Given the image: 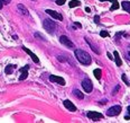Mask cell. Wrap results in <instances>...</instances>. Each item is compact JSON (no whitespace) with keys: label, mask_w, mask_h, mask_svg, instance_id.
<instances>
[{"label":"cell","mask_w":130,"mask_h":123,"mask_svg":"<svg viewBox=\"0 0 130 123\" xmlns=\"http://www.w3.org/2000/svg\"><path fill=\"white\" fill-rule=\"evenodd\" d=\"M93 73H94V76H95V78L98 79V80H100L101 79V76H102V71H101V69H94V71H93Z\"/></svg>","instance_id":"18"},{"label":"cell","mask_w":130,"mask_h":123,"mask_svg":"<svg viewBox=\"0 0 130 123\" xmlns=\"http://www.w3.org/2000/svg\"><path fill=\"white\" fill-rule=\"evenodd\" d=\"M105 102H107V100L104 99V100H102V102H100V104H105Z\"/></svg>","instance_id":"36"},{"label":"cell","mask_w":130,"mask_h":123,"mask_svg":"<svg viewBox=\"0 0 130 123\" xmlns=\"http://www.w3.org/2000/svg\"><path fill=\"white\" fill-rule=\"evenodd\" d=\"M94 23H95V24L100 23V16H98V15L94 16Z\"/></svg>","instance_id":"26"},{"label":"cell","mask_w":130,"mask_h":123,"mask_svg":"<svg viewBox=\"0 0 130 123\" xmlns=\"http://www.w3.org/2000/svg\"><path fill=\"white\" fill-rule=\"evenodd\" d=\"M121 6H122L123 10L130 13V1H122V2H121Z\"/></svg>","instance_id":"17"},{"label":"cell","mask_w":130,"mask_h":123,"mask_svg":"<svg viewBox=\"0 0 130 123\" xmlns=\"http://www.w3.org/2000/svg\"><path fill=\"white\" fill-rule=\"evenodd\" d=\"M128 58H129V59H130V51H129V52H128Z\"/></svg>","instance_id":"37"},{"label":"cell","mask_w":130,"mask_h":123,"mask_svg":"<svg viewBox=\"0 0 130 123\" xmlns=\"http://www.w3.org/2000/svg\"><path fill=\"white\" fill-rule=\"evenodd\" d=\"M59 42L62 43L63 45H65L66 48H70V49H74V43L72 42L71 40L69 39L67 36H65V35H62L61 37H59Z\"/></svg>","instance_id":"5"},{"label":"cell","mask_w":130,"mask_h":123,"mask_svg":"<svg viewBox=\"0 0 130 123\" xmlns=\"http://www.w3.org/2000/svg\"><path fill=\"white\" fill-rule=\"evenodd\" d=\"M75 26H76V27H78V28H81V27H82V25H81V24L80 23H77V21H75Z\"/></svg>","instance_id":"30"},{"label":"cell","mask_w":130,"mask_h":123,"mask_svg":"<svg viewBox=\"0 0 130 123\" xmlns=\"http://www.w3.org/2000/svg\"><path fill=\"white\" fill-rule=\"evenodd\" d=\"M113 55H115V60H116V64L118 65V67H121L122 65V60H121L120 55H119L118 51H115L113 52Z\"/></svg>","instance_id":"13"},{"label":"cell","mask_w":130,"mask_h":123,"mask_svg":"<svg viewBox=\"0 0 130 123\" xmlns=\"http://www.w3.org/2000/svg\"><path fill=\"white\" fill-rule=\"evenodd\" d=\"M75 53V57L76 59L78 60L80 63H82L83 65H90L92 63V59H91V55L88 53V52L81 50V49H76L74 51Z\"/></svg>","instance_id":"1"},{"label":"cell","mask_w":130,"mask_h":123,"mask_svg":"<svg viewBox=\"0 0 130 123\" xmlns=\"http://www.w3.org/2000/svg\"><path fill=\"white\" fill-rule=\"evenodd\" d=\"M85 41H86V43H88V44H89V45H90V48H91V49H92V50H93L94 52H95V53H96V54H100V51H99V50H98V46H96L95 44H93V43H92V42H91V41H90V40H89V39H88V37H85Z\"/></svg>","instance_id":"14"},{"label":"cell","mask_w":130,"mask_h":123,"mask_svg":"<svg viewBox=\"0 0 130 123\" xmlns=\"http://www.w3.org/2000/svg\"><path fill=\"white\" fill-rule=\"evenodd\" d=\"M86 116H88L89 119H92L93 121H96V120H99V119H103V114L99 113V112H88Z\"/></svg>","instance_id":"8"},{"label":"cell","mask_w":130,"mask_h":123,"mask_svg":"<svg viewBox=\"0 0 130 123\" xmlns=\"http://www.w3.org/2000/svg\"><path fill=\"white\" fill-rule=\"evenodd\" d=\"M119 89H120V85H118V86H117V87H116V88H115V91L112 92V95H116V93H117V92L119 91Z\"/></svg>","instance_id":"27"},{"label":"cell","mask_w":130,"mask_h":123,"mask_svg":"<svg viewBox=\"0 0 130 123\" xmlns=\"http://www.w3.org/2000/svg\"><path fill=\"white\" fill-rule=\"evenodd\" d=\"M16 68V65L13 64H8L6 68H5V72L7 73V75H11V73L13 72V69Z\"/></svg>","instance_id":"15"},{"label":"cell","mask_w":130,"mask_h":123,"mask_svg":"<svg viewBox=\"0 0 130 123\" xmlns=\"http://www.w3.org/2000/svg\"><path fill=\"white\" fill-rule=\"evenodd\" d=\"M35 37H40V39H42L43 41H45V39H44V37H43V36H42V35H40V34H38V33H35Z\"/></svg>","instance_id":"28"},{"label":"cell","mask_w":130,"mask_h":123,"mask_svg":"<svg viewBox=\"0 0 130 123\" xmlns=\"http://www.w3.org/2000/svg\"><path fill=\"white\" fill-rule=\"evenodd\" d=\"M124 119H126V120H130V115H126V116H124Z\"/></svg>","instance_id":"35"},{"label":"cell","mask_w":130,"mask_h":123,"mask_svg":"<svg viewBox=\"0 0 130 123\" xmlns=\"http://www.w3.org/2000/svg\"><path fill=\"white\" fill-rule=\"evenodd\" d=\"M46 14H48V15L51 16V17H53L54 19H57V20H63V17H62V15L57 12H55V10H52V9H46L45 10Z\"/></svg>","instance_id":"7"},{"label":"cell","mask_w":130,"mask_h":123,"mask_svg":"<svg viewBox=\"0 0 130 123\" xmlns=\"http://www.w3.org/2000/svg\"><path fill=\"white\" fill-rule=\"evenodd\" d=\"M29 67H30V65H25V67L20 68V76H19L20 80H25V79L27 78V76H28Z\"/></svg>","instance_id":"9"},{"label":"cell","mask_w":130,"mask_h":123,"mask_svg":"<svg viewBox=\"0 0 130 123\" xmlns=\"http://www.w3.org/2000/svg\"><path fill=\"white\" fill-rule=\"evenodd\" d=\"M127 112H128V114L130 115V106H128V107H127Z\"/></svg>","instance_id":"34"},{"label":"cell","mask_w":130,"mask_h":123,"mask_svg":"<svg viewBox=\"0 0 130 123\" xmlns=\"http://www.w3.org/2000/svg\"><path fill=\"white\" fill-rule=\"evenodd\" d=\"M121 78H122V80L124 81V83H126V85H128V86H130V83H129V80H128V79H127V77H126V75H124V73H123L122 76H121Z\"/></svg>","instance_id":"22"},{"label":"cell","mask_w":130,"mask_h":123,"mask_svg":"<svg viewBox=\"0 0 130 123\" xmlns=\"http://www.w3.org/2000/svg\"><path fill=\"white\" fill-rule=\"evenodd\" d=\"M107 55H108V58H109L110 60H113V59H115V58H113V57H112V54H110V52H108V53H107Z\"/></svg>","instance_id":"29"},{"label":"cell","mask_w":130,"mask_h":123,"mask_svg":"<svg viewBox=\"0 0 130 123\" xmlns=\"http://www.w3.org/2000/svg\"><path fill=\"white\" fill-rule=\"evenodd\" d=\"M63 104H64V106L69 111H71V112H75V111H76V106H75L70 99H65L64 102H63Z\"/></svg>","instance_id":"10"},{"label":"cell","mask_w":130,"mask_h":123,"mask_svg":"<svg viewBox=\"0 0 130 123\" xmlns=\"http://www.w3.org/2000/svg\"><path fill=\"white\" fill-rule=\"evenodd\" d=\"M85 12H86V13H91V9H90L89 7H86V8H85Z\"/></svg>","instance_id":"32"},{"label":"cell","mask_w":130,"mask_h":123,"mask_svg":"<svg viewBox=\"0 0 130 123\" xmlns=\"http://www.w3.org/2000/svg\"><path fill=\"white\" fill-rule=\"evenodd\" d=\"M73 94H74V96H76L78 99H83V98H84V94H83L82 92H80L78 89H74Z\"/></svg>","instance_id":"16"},{"label":"cell","mask_w":130,"mask_h":123,"mask_svg":"<svg viewBox=\"0 0 130 123\" xmlns=\"http://www.w3.org/2000/svg\"><path fill=\"white\" fill-rule=\"evenodd\" d=\"M12 39L13 40H18V36H17V35H12Z\"/></svg>","instance_id":"33"},{"label":"cell","mask_w":130,"mask_h":123,"mask_svg":"<svg viewBox=\"0 0 130 123\" xmlns=\"http://www.w3.org/2000/svg\"><path fill=\"white\" fill-rule=\"evenodd\" d=\"M81 85H82L83 89H84L86 93H91V92H92V88H93V84H92V81H91L89 78L83 79L82 83H81Z\"/></svg>","instance_id":"4"},{"label":"cell","mask_w":130,"mask_h":123,"mask_svg":"<svg viewBox=\"0 0 130 123\" xmlns=\"http://www.w3.org/2000/svg\"><path fill=\"white\" fill-rule=\"evenodd\" d=\"M100 1H102V2H103V1H111V2H116V1H117V0H100Z\"/></svg>","instance_id":"31"},{"label":"cell","mask_w":130,"mask_h":123,"mask_svg":"<svg viewBox=\"0 0 130 123\" xmlns=\"http://www.w3.org/2000/svg\"><path fill=\"white\" fill-rule=\"evenodd\" d=\"M56 1V5H58V6H62V5H64L65 2H66V0H55Z\"/></svg>","instance_id":"25"},{"label":"cell","mask_w":130,"mask_h":123,"mask_svg":"<svg viewBox=\"0 0 130 123\" xmlns=\"http://www.w3.org/2000/svg\"><path fill=\"white\" fill-rule=\"evenodd\" d=\"M17 9L19 10V13L21 14V15H24V16H28V15H29V12H28V10H27V8H26L25 6H24V5L18 4Z\"/></svg>","instance_id":"12"},{"label":"cell","mask_w":130,"mask_h":123,"mask_svg":"<svg viewBox=\"0 0 130 123\" xmlns=\"http://www.w3.org/2000/svg\"><path fill=\"white\" fill-rule=\"evenodd\" d=\"M57 60H58V61H61V62L67 61V59L65 58V57H63V55H58V57H57Z\"/></svg>","instance_id":"24"},{"label":"cell","mask_w":130,"mask_h":123,"mask_svg":"<svg viewBox=\"0 0 130 123\" xmlns=\"http://www.w3.org/2000/svg\"><path fill=\"white\" fill-rule=\"evenodd\" d=\"M23 50H24V51H25V52H26V53H27V54H29V55H30V57H31L32 61H34V62H35V63H37V64H38V63H39V60H38V58H37V55H36V54H34V53H32V52H31L30 50H29V49H27V48H26V46H23Z\"/></svg>","instance_id":"11"},{"label":"cell","mask_w":130,"mask_h":123,"mask_svg":"<svg viewBox=\"0 0 130 123\" xmlns=\"http://www.w3.org/2000/svg\"><path fill=\"white\" fill-rule=\"evenodd\" d=\"M80 5H81V2L78 1V0H72L69 4V6H70V8H74V7H78Z\"/></svg>","instance_id":"19"},{"label":"cell","mask_w":130,"mask_h":123,"mask_svg":"<svg viewBox=\"0 0 130 123\" xmlns=\"http://www.w3.org/2000/svg\"><path fill=\"white\" fill-rule=\"evenodd\" d=\"M43 27H44L48 33L52 34V33L54 32V29L56 28V23L53 21V20H51V19H45L44 21H43Z\"/></svg>","instance_id":"2"},{"label":"cell","mask_w":130,"mask_h":123,"mask_svg":"<svg viewBox=\"0 0 130 123\" xmlns=\"http://www.w3.org/2000/svg\"><path fill=\"white\" fill-rule=\"evenodd\" d=\"M121 113V106L120 105H115L112 107H110L107 111V115L108 116H117Z\"/></svg>","instance_id":"3"},{"label":"cell","mask_w":130,"mask_h":123,"mask_svg":"<svg viewBox=\"0 0 130 123\" xmlns=\"http://www.w3.org/2000/svg\"><path fill=\"white\" fill-rule=\"evenodd\" d=\"M50 81L52 83H56L61 86H65V79L59 77V76H55V75H51L50 76Z\"/></svg>","instance_id":"6"},{"label":"cell","mask_w":130,"mask_h":123,"mask_svg":"<svg viewBox=\"0 0 130 123\" xmlns=\"http://www.w3.org/2000/svg\"><path fill=\"white\" fill-rule=\"evenodd\" d=\"M118 8H119V4H118V1L112 2V6H111V8H110V12H113V10L118 9Z\"/></svg>","instance_id":"21"},{"label":"cell","mask_w":130,"mask_h":123,"mask_svg":"<svg viewBox=\"0 0 130 123\" xmlns=\"http://www.w3.org/2000/svg\"><path fill=\"white\" fill-rule=\"evenodd\" d=\"M10 1L11 0H0V9H2V7L6 6V5L10 4Z\"/></svg>","instance_id":"20"},{"label":"cell","mask_w":130,"mask_h":123,"mask_svg":"<svg viewBox=\"0 0 130 123\" xmlns=\"http://www.w3.org/2000/svg\"><path fill=\"white\" fill-rule=\"evenodd\" d=\"M100 35H101L102 37H107V36H109V33H108L107 31H101L100 32Z\"/></svg>","instance_id":"23"}]
</instances>
